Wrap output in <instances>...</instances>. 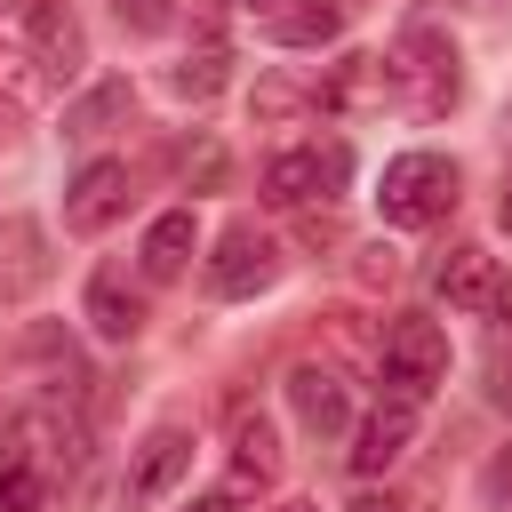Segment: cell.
Here are the masks:
<instances>
[{"instance_id": "cell-10", "label": "cell", "mask_w": 512, "mask_h": 512, "mask_svg": "<svg viewBox=\"0 0 512 512\" xmlns=\"http://www.w3.org/2000/svg\"><path fill=\"white\" fill-rule=\"evenodd\" d=\"M280 480V440H272V424L264 416H232V464H224V488L232 496H256V488H272Z\"/></svg>"}, {"instance_id": "cell-27", "label": "cell", "mask_w": 512, "mask_h": 512, "mask_svg": "<svg viewBox=\"0 0 512 512\" xmlns=\"http://www.w3.org/2000/svg\"><path fill=\"white\" fill-rule=\"evenodd\" d=\"M496 216H504V232H512V184H504V200H496Z\"/></svg>"}, {"instance_id": "cell-29", "label": "cell", "mask_w": 512, "mask_h": 512, "mask_svg": "<svg viewBox=\"0 0 512 512\" xmlns=\"http://www.w3.org/2000/svg\"><path fill=\"white\" fill-rule=\"evenodd\" d=\"M504 136H512V104H504Z\"/></svg>"}, {"instance_id": "cell-28", "label": "cell", "mask_w": 512, "mask_h": 512, "mask_svg": "<svg viewBox=\"0 0 512 512\" xmlns=\"http://www.w3.org/2000/svg\"><path fill=\"white\" fill-rule=\"evenodd\" d=\"M192 512H224V504H192Z\"/></svg>"}, {"instance_id": "cell-26", "label": "cell", "mask_w": 512, "mask_h": 512, "mask_svg": "<svg viewBox=\"0 0 512 512\" xmlns=\"http://www.w3.org/2000/svg\"><path fill=\"white\" fill-rule=\"evenodd\" d=\"M272 512H320V504H304V496H288V504H272Z\"/></svg>"}, {"instance_id": "cell-9", "label": "cell", "mask_w": 512, "mask_h": 512, "mask_svg": "<svg viewBox=\"0 0 512 512\" xmlns=\"http://www.w3.org/2000/svg\"><path fill=\"white\" fill-rule=\"evenodd\" d=\"M408 440H416V400H384V408L352 432V472H360V480H376L384 464H400V456H408Z\"/></svg>"}, {"instance_id": "cell-1", "label": "cell", "mask_w": 512, "mask_h": 512, "mask_svg": "<svg viewBox=\"0 0 512 512\" xmlns=\"http://www.w3.org/2000/svg\"><path fill=\"white\" fill-rule=\"evenodd\" d=\"M384 64H392V96H408L416 112H448L464 96V56H456V40L440 24H408Z\"/></svg>"}, {"instance_id": "cell-23", "label": "cell", "mask_w": 512, "mask_h": 512, "mask_svg": "<svg viewBox=\"0 0 512 512\" xmlns=\"http://www.w3.org/2000/svg\"><path fill=\"white\" fill-rule=\"evenodd\" d=\"M480 496H488L496 512L512 504V448H496V456H488V472H480Z\"/></svg>"}, {"instance_id": "cell-2", "label": "cell", "mask_w": 512, "mask_h": 512, "mask_svg": "<svg viewBox=\"0 0 512 512\" xmlns=\"http://www.w3.org/2000/svg\"><path fill=\"white\" fill-rule=\"evenodd\" d=\"M376 208H384V224H400V232L440 224V216L456 208V160H448V152H400V160H384Z\"/></svg>"}, {"instance_id": "cell-11", "label": "cell", "mask_w": 512, "mask_h": 512, "mask_svg": "<svg viewBox=\"0 0 512 512\" xmlns=\"http://www.w3.org/2000/svg\"><path fill=\"white\" fill-rule=\"evenodd\" d=\"M192 472V432L184 424H160V432H144V448H136V464H128V496H168L176 480Z\"/></svg>"}, {"instance_id": "cell-22", "label": "cell", "mask_w": 512, "mask_h": 512, "mask_svg": "<svg viewBox=\"0 0 512 512\" xmlns=\"http://www.w3.org/2000/svg\"><path fill=\"white\" fill-rule=\"evenodd\" d=\"M112 16H120L128 32H144V40H152V32H168V24H176V0H112Z\"/></svg>"}, {"instance_id": "cell-13", "label": "cell", "mask_w": 512, "mask_h": 512, "mask_svg": "<svg viewBox=\"0 0 512 512\" xmlns=\"http://www.w3.org/2000/svg\"><path fill=\"white\" fill-rule=\"evenodd\" d=\"M128 112H136V88H128V80H96V88L64 112V136H72V144H96V136H112Z\"/></svg>"}, {"instance_id": "cell-4", "label": "cell", "mask_w": 512, "mask_h": 512, "mask_svg": "<svg viewBox=\"0 0 512 512\" xmlns=\"http://www.w3.org/2000/svg\"><path fill=\"white\" fill-rule=\"evenodd\" d=\"M344 176H352V152L344 144H296V152H272L264 160V200L272 208H304V200L344 192Z\"/></svg>"}, {"instance_id": "cell-24", "label": "cell", "mask_w": 512, "mask_h": 512, "mask_svg": "<svg viewBox=\"0 0 512 512\" xmlns=\"http://www.w3.org/2000/svg\"><path fill=\"white\" fill-rule=\"evenodd\" d=\"M488 392H496V408L512 416V360H496V384H488Z\"/></svg>"}, {"instance_id": "cell-15", "label": "cell", "mask_w": 512, "mask_h": 512, "mask_svg": "<svg viewBox=\"0 0 512 512\" xmlns=\"http://www.w3.org/2000/svg\"><path fill=\"white\" fill-rule=\"evenodd\" d=\"M16 440H24L40 464H56V472H80V456H88V432H80L72 416H56V408H32V416L16 424Z\"/></svg>"}, {"instance_id": "cell-16", "label": "cell", "mask_w": 512, "mask_h": 512, "mask_svg": "<svg viewBox=\"0 0 512 512\" xmlns=\"http://www.w3.org/2000/svg\"><path fill=\"white\" fill-rule=\"evenodd\" d=\"M384 96H392V64L384 56H344L336 80L320 88V104H336V112H360V104H384Z\"/></svg>"}, {"instance_id": "cell-3", "label": "cell", "mask_w": 512, "mask_h": 512, "mask_svg": "<svg viewBox=\"0 0 512 512\" xmlns=\"http://www.w3.org/2000/svg\"><path fill=\"white\" fill-rule=\"evenodd\" d=\"M376 368H384L392 400H424V392L448 376V336H440V320H424V312L392 320V328H384V352H376Z\"/></svg>"}, {"instance_id": "cell-14", "label": "cell", "mask_w": 512, "mask_h": 512, "mask_svg": "<svg viewBox=\"0 0 512 512\" xmlns=\"http://www.w3.org/2000/svg\"><path fill=\"white\" fill-rule=\"evenodd\" d=\"M440 296L464 304V312H488L496 304V256L488 248H448L440 256Z\"/></svg>"}, {"instance_id": "cell-20", "label": "cell", "mask_w": 512, "mask_h": 512, "mask_svg": "<svg viewBox=\"0 0 512 512\" xmlns=\"http://www.w3.org/2000/svg\"><path fill=\"white\" fill-rule=\"evenodd\" d=\"M312 104H320V88H296V80H256V96H248L256 120H296V112H312Z\"/></svg>"}, {"instance_id": "cell-6", "label": "cell", "mask_w": 512, "mask_h": 512, "mask_svg": "<svg viewBox=\"0 0 512 512\" xmlns=\"http://www.w3.org/2000/svg\"><path fill=\"white\" fill-rule=\"evenodd\" d=\"M120 208H128V168H120V160H88V168L64 184V224H72V232H104Z\"/></svg>"}, {"instance_id": "cell-25", "label": "cell", "mask_w": 512, "mask_h": 512, "mask_svg": "<svg viewBox=\"0 0 512 512\" xmlns=\"http://www.w3.org/2000/svg\"><path fill=\"white\" fill-rule=\"evenodd\" d=\"M352 512H400V504H384V496H360V504H352Z\"/></svg>"}, {"instance_id": "cell-5", "label": "cell", "mask_w": 512, "mask_h": 512, "mask_svg": "<svg viewBox=\"0 0 512 512\" xmlns=\"http://www.w3.org/2000/svg\"><path fill=\"white\" fill-rule=\"evenodd\" d=\"M272 272H280V248L256 224H224V240L208 256V288L216 296H256V288H272Z\"/></svg>"}, {"instance_id": "cell-21", "label": "cell", "mask_w": 512, "mask_h": 512, "mask_svg": "<svg viewBox=\"0 0 512 512\" xmlns=\"http://www.w3.org/2000/svg\"><path fill=\"white\" fill-rule=\"evenodd\" d=\"M40 472L32 464H0V512H40Z\"/></svg>"}, {"instance_id": "cell-17", "label": "cell", "mask_w": 512, "mask_h": 512, "mask_svg": "<svg viewBox=\"0 0 512 512\" xmlns=\"http://www.w3.org/2000/svg\"><path fill=\"white\" fill-rule=\"evenodd\" d=\"M192 248H200V224H192V208H168V216L144 232V272H152V280H176V272L192 264Z\"/></svg>"}, {"instance_id": "cell-18", "label": "cell", "mask_w": 512, "mask_h": 512, "mask_svg": "<svg viewBox=\"0 0 512 512\" xmlns=\"http://www.w3.org/2000/svg\"><path fill=\"white\" fill-rule=\"evenodd\" d=\"M224 72H232V56H224V40H200L184 64H168V88L184 96V104H208L216 88H224Z\"/></svg>"}, {"instance_id": "cell-19", "label": "cell", "mask_w": 512, "mask_h": 512, "mask_svg": "<svg viewBox=\"0 0 512 512\" xmlns=\"http://www.w3.org/2000/svg\"><path fill=\"white\" fill-rule=\"evenodd\" d=\"M336 24H344L336 0H304V8H280L272 16V40L280 48H320V40H336Z\"/></svg>"}, {"instance_id": "cell-8", "label": "cell", "mask_w": 512, "mask_h": 512, "mask_svg": "<svg viewBox=\"0 0 512 512\" xmlns=\"http://www.w3.org/2000/svg\"><path fill=\"white\" fill-rule=\"evenodd\" d=\"M288 408H296V424H304L312 440H336V432L352 424V400H344V376H336V368H296V376H288Z\"/></svg>"}, {"instance_id": "cell-7", "label": "cell", "mask_w": 512, "mask_h": 512, "mask_svg": "<svg viewBox=\"0 0 512 512\" xmlns=\"http://www.w3.org/2000/svg\"><path fill=\"white\" fill-rule=\"evenodd\" d=\"M24 32H32V64H40L48 80H72V72L88 64L80 24H72V8H64V0H32V8H24Z\"/></svg>"}, {"instance_id": "cell-12", "label": "cell", "mask_w": 512, "mask_h": 512, "mask_svg": "<svg viewBox=\"0 0 512 512\" xmlns=\"http://www.w3.org/2000/svg\"><path fill=\"white\" fill-rule=\"evenodd\" d=\"M88 328H96V336H112V344H128V336L144 328V296L128 288V272H120V264H104V272L88 280Z\"/></svg>"}, {"instance_id": "cell-30", "label": "cell", "mask_w": 512, "mask_h": 512, "mask_svg": "<svg viewBox=\"0 0 512 512\" xmlns=\"http://www.w3.org/2000/svg\"><path fill=\"white\" fill-rule=\"evenodd\" d=\"M248 8H256V0H248Z\"/></svg>"}]
</instances>
